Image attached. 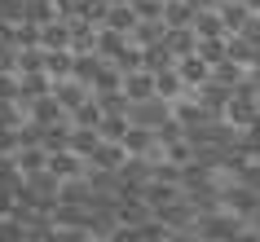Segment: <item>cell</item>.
<instances>
[{
	"instance_id": "ba28073f",
	"label": "cell",
	"mask_w": 260,
	"mask_h": 242,
	"mask_svg": "<svg viewBox=\"0 0 260 242\" xmlns=\"http://www.w3.org/2000/svg\"><path fill=\"white\" fill-rule=\"evenodd\" d=\"M154 128H146V123H133V128H128V136H123V150H128V154H146V150L154 146Z\"/></svg>"
},
{
	"instance_id": "30bf717a",
	"label": "cell",
	"mask_w": 260,
	"mask_h": 242,
	"mask_svg": "<svg viewBox=\"0 0 260 242\" xmlns=\"http://www.w3.org/2000/svg\"><path fill=\"white\" fill-rule=\"evenodd\" d=\"M18 150H22V123H18V128H0V154L14 159Z\"/></svg>"
},
{
	"instance_id": "4fadbf2b",
	"label": "cell",
	"mask_w": 260,
	"mask_h": 242,
	"mask_svg": "<svg viewBox=\"0 0 260 242\" xmlns=\"http://www.w3.org/2000/svg\"><path fill=\"white\" fill-rule=\"evenodd\" d=\"M234 242H260V229H256V233H247V229H243V233H238Z\"/></svg>"
},
{
	"instance_id": "5b68a950",
	"label": "cell",
	"mask_w": 260,
	"mask_h": 242,
	"mask_svg": "<svg viewBox=\"0 0 260 242\" xmlns=\"http://www.w3.org/2000/svg\"><path fill=\"white\" fill-rule=\"evenodd\" d=\"M199 40H203V36H199L194 27H168V36H164V44H168V53H172V57L194 53V49H199Z\"/></svg>"
},
{
	"instance_id": "5bb4252c",
	"label": "cell",
	"mask_w": 260,
	"mask_h": 242,
	"mask_svg": "<svg viewBox=\"0 0 260 242\" xmlns=\"http://www.w3.org/2000/svg\"><path fill=\"white\" fill-rule=\"evenodd\" d=\"M247 9H251V14H260V0H247Z\"/></svg>"
},
{
	"instance_id": "8992f818",
	"label": "cell",
	"mask_w": 260,
	"mask_h": 242,
	"mask_svg": "<svg viewBox=\"0 0 260 242\" xmlns=\"http://www.w3.org/2000/svg\"><path fill=\"white\" fill-rule=\"evenodd\" d=\"M154 88H159V97L177 101V97H185V88H190V84L181 80V71H177V66H164V71H154Z\"/></svg>"
},
{
	"instance_id": "7a4b0ae2",
	"label": "cell",
	"mask_w": 260,
	"mask_h": 242,
	"mask_svg": "<svg viewBox=\"0 0 260 242\" xmlns=\"http://www.w3.org/2000/svg\"><path fill=\"white\" fill-rule=\"evenodd\" d=\"M177 71H181V80L190 84V88H203V84L212 80V62H207L199 49H194V53H185V57H177Z\"/></svg>"
},
{
	"instance_id": "7c38bea8",
	"label": "cell",
	"mask_w": 260,
	"mask_h": 242,
	"mask_svg": "<svg viewBox=\"0 0 260 242\" xmlns=\"http://www.w3.org/2000/svg\"><path fill=\"white\" fill-rule=\"evenodd\" d=\"M190 5H194V9H199V14H203V9H216L220 0H190Z\"/></svg>"
},
{
	"instance_id": "277c9868",
	"label": "cell",
	"mask_w": 260,
	"mask_h": 242,
	"mask_svg": "<svg viewBox=\"0 0 260 242\" xmlns=\"http://www.w3.org/2000/svg\"><path fill=\"white\" fill-rule=\"evenodd\" d=\"M67 115H71V110L57 101V93H44V97H36V101H31V119L44 123V128H49V123H62Z\"/></svg>"
},
{
	"instance_id": "8fae6325",
	"label": "cell",
	"mask_w": 260,
	"mask_h": 242,
	"mask_svg": "<svg viewBox=\"0 0 260 242\" xmlns=\"http://www.w3.org/2000/svg\"><path fill=\"white\" fill-rule=\"evenodd\" d=\"M168 242H203V233H199V229H194V233H181V229H172V233H168Z\"/></svg>"
},
{
	"instance_id": "3957f363",
	"label": "cell",
	"mask_w": 260,
	"mask_h": 242,
	"mask_svg": "<svg viewBox=\"0 0 260 242\" xmlns=\"http://www.w3.org/2000/svg\"><path fill=\"white\" fill-rule=\"evenodd\" d=\"M123 93H128V101H146V97H159V88H154V71L137 66L123 75Z\"/></svg>"
},
{
	"instance_id": "6da1fadb",
	"label": "cell",
	"mask_w": 260,
	"mask_h": 242,
	"mask_svg": "<svg viewBox=\"0 0 260 242\" xmlns=\"http://www.w3.org/2000/svg\"><path fill=\"white\" fill-rule=\"evenodd\" d=\"M194 229L203 233V242H234L238 233H243V220H238L234 212H216V216H199Z\"/></svg>"
},
{
	"instance_id": "52a82bcc",
	"label": "cell",
	"mask_w": 260,
	"mask_h": 242,
	"mask_svg": "<svg viewBox=\"0 0 260 242\" xmlns=\"http://www.w3.org/2000/svg\"><path fill=\"white\" fill-rule=\"evenodd\" d=\"M194 18H199V9H194L190 0H168L164 5V22L168 27H194Z\"/></svg>"
},
{
	"instance_id": "9a60e30c",
	"label": "cell",
	"mask_w": 260,
	"mask_h": 242,
	"mask_svg": "<svg viewBox=\"0 0 260 242\" xmlns=\"http://www.w3.org/2000/svg\"><path fill=\"white\" fill-rule=\"evenodd\" d=\"M88 242H110V233H106V238H88Z\"/></svg>"
},
{
	"instance_id": "9c48e42d",
	"label": "cell",
	"mask_w": 260,
	"mask_h": 242,
	"mask_svg": "<svg viewBox=\"0 0 260 242\" xmlns=\"http://www.w3.org/2000/svg\"><path fill=\"white\" fill-rule=\"evenodd\" d=\"M110 242H146V233H141V225H123V220H115V225H110Z\"/></svg>"
}]
</instances>
